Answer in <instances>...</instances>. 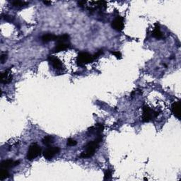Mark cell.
<instances>
[{"mask_svg": "<svg viewBox=\"0 0 181 181\" xmlns=\"http://www.w3.org/2000/svg\"><path fill=\"white\" fill-rule=\"evenodd\" d=\"M103 138L101 135H98L97 138L94 141L89 142L84 147V151L80 155V157L82 158H87L92 157L95 154V151L98 149L99 144L102 142Z\"/></svg>", "mask_w": 181, "mask_h": 181, "instance_id": "cell-1", "label": "cell"}, {"mask_svg": "<svg viewBox=\"0 0 181 181\" xmlns=\"http://www.w3.org/2000/svg\"><path fill=\"white\" fill-rule=\"evenodd\" d=\"M41 147L38 144L33 143L31 144L30 147H29V149H28L26 157L29 161H33L35 158L38 157L41 154Z\"/></svg>", "mask_w": 181, "mask_h": 181, "instance_id": "cell-2", "label": "cell"}, {"mask_svg": "<svg viewBox=\"0 0 181 181\" xmlns=\"http://www.w3.org/2000/svg\"><path fill=\"white\" fill-rule=\"evenodd\" d=\"M159 115L157 111L151 110L149 106L144 105L143 107V115H142V121L144 123H149L154 118H156Z\"/></svg>", "mask_w": 181, "mask_h": 181, "instance_id": "cell-3", "label": "cell"}, {"mask_svg": "<svg viewBox=\"0 0 181 181\" xmlns=\"http://www.w3.org/2000/svg\"><path fill=\"white\" fill-rule=\"evenodd\" d=\"M94 60L93 55L86 53V52H82L79 53L76 58V62L79 66H83L84 64L90 63Z\"/></svg>", "mask_w": 181, "mask_h": 181, "instance_id": "cell-4", "label": "cell"}, {"mask_svg": "<svg viewBox=\"0 0 181 181\" xmlns=\"http://www.w3.org/2000/svg\"><path fill=\"white\" fill-rule=\"evenodd\" d=\"M60 152V148L58 147H50L47 148L45 150L43 151V156L45 159L51 160L56 156L57 154H59Z\"/></svg>", "mask_w": 181, "mask_h": 181, "instance_id": "cell-5", "label": "cell"}, {"mask_svg": "<svg viewBox=\"0 0 181 181\" xmlns=\"http://www.w3.org/2000/svg\"><path fill=\"white\" fill-rule=\"evenodd\" d=\"M111 25H112L113 29H115V31H122L125 27L124 19H123V17L118 16L113 21Z\"/></svg>", "mask_w": 181, "mask_h": 181, "instance_id": "cell-6", "label": "cell"}, {"mask_svg": "<svg viewBox=\"0 0 181 181\" xmlns=\"http://www.w3.org/2000/svg\"><path fill=\"white\" fill-rule=\"evenodd\" d=\"M12 79H13V76L11 74V69H8L4 72H1V76H0V81L1 83L8 84L11 82Z\"/></svg>", "mask_w": 181, "mask_h": 181, "instance_id": "cell-7", "label": "cell"}, {"mask_svg": "<svg viewBox=\"0 0 181 181\" xmlns=\"http://www.w3.org/2000/svg\"><path fill=\"white\" fill-rule=\"evenodd\" d=\"M48 61L52 64L53 67L56 70H62L63 69V64L62 61L60 59L57 58L55 56H49L48 57Z\"/></svg>", "mask_w": 181, "mask_h": 181, "instance_id": "cell-8", "label": "cell"}, {"mask_svg": "<svg viewBox=\"0 0 181 181\" xmlns=\"http://www.w3.org/2000/svg\"><path fill=\"white\" fill-rule=\"evenodd\" d=\"M20 164V161H13L12 159H7L3 161L1 163V168L3 169H8V168H13Z\"/></svg>", "mask_w": 181, "mask_h": 181, "instance_id": "cell-9", "label": "cell"}, {"mask_svg": "<svg viewBox=\"0 0 181 181\" xmlns=\"http://www.w3.org/2000/svg\"><path fill=\"white\" fill-rule=\"evenodd\" d=\"M69 46H70V45L67 42H57L53 50L55 53H60V52L64 51V50L68 49Z\"/></svg>", "mask_w": 181, "mask_h": 181, "instance_id": "cell-10", "label": "cell"}, {"mask_svg": "<svg viewBox=\"0 0 181 181\" xmlns=\"http://www.w3.org/2000/svg\"><path fill=\"white\" fill-rule=\"evenodd\" d=\"M104 130V126L102 124H95V126L90 127L88 128V132L89 134H95L97 135H100Z\"/></svg>", "mask_w": 181, "mask_h": 181, "instance_id": "cell-11", "label": "cell"}, {"mask_svg": "<svg viewBox=\"0 0 181 181\" xmlns=\"http://www.w3.org/2000/svg\"><path fill=\"white\" fill-rule=\"evenodd\" d=\"M172 113L178 120H180V101L174 102L171 106Z\"/></svg>", "mask_w": 181, "mask_h": 181, "instance_id": "cell-12", "label": "cell"}, {"mask_svg": "<svg viewBox=\"0 0 181 181\" xmlns=\"http://www.w3.org/2000/svg\"><path fill=\"white\" fill-rule=\"evenodd\" d=\"M57 39V36H55V35L52 34V33H46L44 34L41 38V41L43 42V43H48L50 41H56Z\"/></svg>", "mask_w": 181, "mask_h": 181, "instance_id": "cell-13", "label": "cell"}, {"mask_svg": "<svg viewBox=\"0 0 181 181\" xmlns=\"http://www.w3.org/2000/svg\"><path fill=\"white\" fill-rule=\"evenodd\" d=\"M152 36H154L155 38L158 40L161 39V38H163V33L161 32V29H160V27L156 25V26H155L154 31H153L152 32Z\"/></svg>", "mask_w": 181, "mask_h": 181, "instance_id": "cell-14", "label": "cell"}, {"mask_svg": "<svg viewBox=\"0 0 181 181\" xmlns=\"http://www.w3.org/2000/svg\"><path fill=\"white\" fill-rule=\"evenodd\" d=\"M42 142H43V144H44V145L49 146L54 142V138L50 135L45 136L44 138L43 139V140H42Z\"/></svg>", "mask_w": 181, "mask_h": 181, "instance_id": "cell-15", "label": "cell"}, {"mask_svg": "<svg viewBox=\"0 0 181 181\" xmlns=\"http://www.w3.org/2000/svg\"><path fill=\"white\" fill-rule=\"evenodd\" d=\"M11 4H12V5H13V6H14V7L22 8V7H24V6H27V5L29 4V3L26 2V1H12Z\"/></svg>", "mask_w": 181, "mask_h": 181, "instance_id": "cell-16", "label": "cell"}, {"mask_svg": "<svg viewBox=\"0 0 181 181\" xmlns=\"http://www.w3.org/2000/svg\"><path fill=\"white\" fill-rule=\"evenodd\" d=\"M9 177V173L7 169L1 168V171H0V180H4L6 178H8Z\"/></svg>", "mask_w": 181, "mask_h": 181, "instance_id": "cell-17", "label": "cell"}, {"mask_svg": "<svg viewBox=\"0 0 181 181\" xmlns=\"http://www.w3.org/2000/svg\"><path fill=\"white\" fill-rule=\"evenodd\" d=\"M69 39V36L68 34H63L62 36H57V42H68Z\"/></svg>", "mask_w": 181, "mask_h": 181, "instance_id": "cell-18", "label": "cell"}, {"mask_svg": "<svg viewBox=\"0 0 181 181\" xmlns=\"http://www.w3.org/2000/svg\"><path fill=\"white\" fill-rule=\"evenodd\" d=\"M113 171L110 169H107L104 173V180H110L112 178Z\"/></svg>", "mask_w": 181, "mask_h": 181, "instance_id": "cell-19", "label": "cell"}, {"mask_svg": "<svg viewBox=\"0 0 181 181\" xmlns=\"http://www.w3.org/2000/svg\"><path fill=\"white\" fill-rule=\"evenodd\" d=\"M77 144V142L76 140H73L72 138H69L67 140V145L73 147V146H76Z\"/></svg>", "mask_w": 181, "mask_h": 181, "instance_id": "cell-20", "label": "cell"}, {"mask_svg": "<svg viewBox=\"0 0 181 181\" xmlns=\"http://www.w3.org/2000/svg\"><path fill=\"white\" fill-rule=\"evenodd\" d=\"M6 60H7V55L6 53L2 54L1 55V57H0V62H1V64H4L6 62Z\"/></svg>", "mask_w": 181, "mask_h": 181, "instance_id": "cell-21", "label": "cell"}, {"mask_svg": "<svg viewBox=\"0 0 181 181\" xmlns=\"http://www.w3.org/2000/svg\"><path fill=\"white\" fill-rule=\"evenodd\" d=\"M111 53H112L113 55H115V56L116 57V58H117V59H121L122 58V54H121L120 52L114 51V52H112Z\"/></svg>", "mask_w": 181, "mask_h": 181, "instance_id": "cell-22", "label": "cell"}, {"mask_svg": "<svg viewBox=\"0 0 181 181\" xmlns=\"http://www.w3.org/2000/svg\"><path fill=\"white\" fill-rule=\"evenodd\" d=\"M102 54H103V50H98V51L97 52V53H95V55H93V59H94V60H95V59L98 58V57H100V55H102Z\"/></svg>", "mask_w": 181, "mask_h": 181, "instance_id": "cell-23", "label": "cell"}, {"mask_svg": "<svg viewBox=\"0 0 181 181\" xmlns=\"http://www.w3.org/2000/svg\"><path fill=\"white\" fill-rule=\"evenodd\" d=\"M86 3V1H80L78 2V4H79V6H85Z\"/></svg>", "mask_w": 181, "mask_h": 181, "instance_id": "cell-24", "label": "cell"}, {"mask_svg": "<svg viewBox=\"0 0 181 181\" xmlns=\"http://www.w3.org/2000/svg\"><path fill=\"white\" fill-rule=\"evenodd\" d=\"M43 4L48 5V6H50V5L52 4V1H43Z\"/></svg>", "mask_w": 181, "mask_h": 181, "instance_id": "cell-25", "label": "cell"}, {"mask_svg": "<svg viewBox=\"0 0 181 181\" xmlns=\"http://www.w3.org/2000/svg\"><path fill=\"white\" fill-rule=\"evenodd\" d=\"M144 180H148V179H147V178H146V177H144Z\"/></svg>", "mask_w": 181, "mask_h": 181, "instance_id": "cell-26", "label": "cell"}]
</instances>
